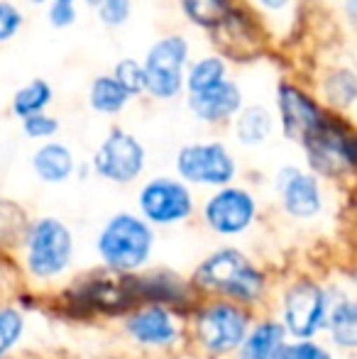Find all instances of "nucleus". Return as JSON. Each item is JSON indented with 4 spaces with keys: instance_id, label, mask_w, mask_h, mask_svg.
I'll list each match as a JSON object with an SVG mask.
<instances>
[{
    "instance_id": "nucleus-1",
    "label": "nucleus",
    "mask_w": 357,
    "mask_h": 359,
    "mask_svg": "<svg viewBox=\"0 0 357 359\" xmlns=\"http://www.w3.org/2000/svg\"><path fill=\"white\" fill-rule=\"evenodd\" d=\"M189 281L198 298H220L255 313L269 311L276 279L257 257L235 242H220L194 264Z\"/></svg>"
},
{
    "instance_id": "nucleus-2",
    "label": "nucleus",
    "mask_w": 357,
    "mask_h": 359,
    "mask_svg": "<svg viewBox=\"0 0 357 359\" xmlns=\"http://www.w3.org/2000/svg\"><path fill=\"white\" fill-rule=\"evenodd\" d=\"M76 235L67 220L59 215H34L13 252V262L25 288L44 293L49 288L59 291L76 276Z\"/></svg>"
},
{
    "instance_id": "nucleus-3",
    "label": "nucleus",
    "mask_w": 357,
    "mask_h": 359,
    "mask_svg": "<svg viewBox=\"0 0 357 359\" xmlns=\"http://www.w3.org/2000/svg\"><path fill=\"white\" fill-rule=\"evenodd\" d=\"M157 230L135 210H115L100 222L93 237L98 269L118 276H135L154 266Z\"/></svg>"
},
{
    "instance_id": "nucleus-4",
    "label": "nucleus",
    "mask_w": 357,
    "mask_h": 359,
    "mask_svg": "<svg viewBox=\"0 0 357 359\" xmlns=\"http://www.w3.org/2000/svg\"><path fill=\"white\" fill-rule=\"evenodd\" d=\"M333 296L335 279L301 271L276 281L269 313L279 318L289 340H323Z\"/></svg>"
},
{
    "instance_id": "nucleus-5",
    "label": "nucleus",
    "mask_w": 357,
    "mask_h": 359,
    "mask_svg": "<svg viewBox=\"0 0 357 359\" xmlns=\"http://www.w3.org/2000/svg\"><path fill=\"white\" fill-rule=\"evenodd\" d=\"M257 313L220 298H201L186 316L189 352L208 359H233Z\"/></svg>"
},
{
    "instance_id": "nucleus-6",
    "label": "nucleus",
    "mask_w": 357,
    "mask_h": 359,
    "mask_svg": "<svg viewBox=\"0 0 357 359\" xmlns=\"http://www.w3.org/2000/svg\"><path fill=\"white\" fill-rule=\"evenodd\" d=\"M123 342L140 357L179 359L189 352L186 316L162 303H140L118 320Z\"/></svg>"
},
{
    "instance_id": "nucleus-7",
    "label": "nucleus",
    "mask_w": 357,
    "mask_h": 359,
    "mask_svg": "<svg viewBox=\"0 0 357 359\" xmlns=\"http://www.w3.org/2000/svg\"><path fill=\"white\" fill-rule=\"evenodd\" d=\"M306 169L330 184L357 176V128L340 113L328 110L323 123L301 142Z\"/></svg>"
},
{
    "instance_id": "nucleus-8",
    "label": "nucleus",
    "mask_w": 357,
    "mask_h": 359,
    "mask_svg": "<svg viewBox=\"0 0 357 359\" xmlns=\"http://www.w3.org/2000/svg\"><path fill=\"white\" fill-rule=\"evenodd\" d=\"M198 217L201 225L220 242H238L260 225L262 201L250 186L230 184L201 198Z\"/></svg>"
},
{
    "instance_id": "nucleus-9",
    "label": "nucleus",
    "mask_w": 357,
    "mask_h": 359,
    "mask_svg": "<svg viewBox=\"0 0 357 359\" xmlns=\"http://www.w3.org/2000/svg\"><path fill=\"white\" fill-rule=\"evenodd\" d=\"M198 196L174 174H154L140 181L135 194V213L154 230H174L198 215Z\"/></svg>"
},
{
    "instance_id": "nucleus-10",
    "label": "nucleus",
    "mask_w": 357,
    "mask_h": 359,
    "mask_svg": "<svg viewBox=\"0 0 357 359\" xmlns=\"http://www.w3.org/2000/svg\"><path fill=\"white\" fill-rule=\"evenodd\" d=\"M174 176H179L194 191L210 194L223 186L238 184L240 161L223 140H196L177 149Z\"/></svg>"
},
{
    "instance_id": "nucleus-11",
    "label": "nucleus",
    "mask_w": 357,
    "mask_h": 359,
    "mask_svg": "<svg viewBox=\"0 0 357 359\" xmlns=\"http://www.w3.org/2000/svg\"><path fill=\"white\" fill-rule=\"evenodd\" d=\"M271 194L279 215L291 225H316L328 213L325 181L299 164H284L271 179Z\"/></svg>"
},
{
    "instance_id": "nucleus-12",
    "label": "nucleus",
    "mask_w": 357,
    "mask_h": 359,
    "mask_svg": "<svg viewBox=\"0 0 357 359\" xmlns=\"http://www.w3.org/2000/svg\"><path fill=\"white\" fill-rule=\"evenodd\" d=\"M93 176L113 186H133L147 171V147L133 133L113 128L88 159Z\"/></svg>"
},
{
    "instance_id": "nucleus-13",
    "label": "nucleus",
    "mask_w": 357,
    "mask_h": 359,
    "mask_svg": "<svg viewBox=\"0 0 357 359\" xmlns=\"http://www.w3.org/2000/svg\"><path fill=\"white\" fill-rule=\"evenodd\" d=\"M191 64V44L184 34L169 32L159 37L144 54L147 93L154 100H174L184 93L186 69Z\"/></svg>"
},
{
    "instance_id": "nucleus-14",
    "label": "nucleus",
    "mask_w": 357,
    "mask_h": 359,
    "mask_svg": "<svg viewBox=\"0 0 357 359\" xmlns=\"http://www.w3.org/2000/svg\"><path fill=\"white\" fill-rule=\"evenodd\" d=\"M328 108L301 86L281 81L276 88V123L289 142L299 144L323 123Z\"/></svg>"
},
{
    "instance_id": "nucleus-15",
    "label": "nucleus",
    "mask_w": 357,
    "mask_h": 359,
    "mask_svg": "<svg viewBox=\"0 0 357 359\" xmlns=\"http://www.w3.org/2000/svg\"><path fill=\"white\" fill-rule=\"evenodd\" d=\"M186 105H189V113L203 125L233 123L235 115L245 105L243 88H240L238 81L225 79L223 83L213 86V88L186 95Z\"/></svg>"
},
{
    "instance_id": "nucleus-16",
    "label": "nucleus",
    "mask_w": 357,
    "mask_h": 359,
    "mask_svg": "<svg viewBox=\"0 0 357 359\" xmlns=\"http://www.w3.org/2000/svg\"><path fill=\"white\" fill-rule=\"evenodd\" d=\"M323 340L343 359L357 357V301L340 281H335V296Z\"/></svg>"
},
{
    "instance_id": "nucleus-17",
    "label": "nucleus",
    "mask_w": 357,
    "mask_h": 359,
    "mask_svg": "<svg viewBox=\"0 0 357 359\" xmlns=\"http://www.w3.org/2000/svg\"><path fill=\"white\" fill-rule=\"evenodd\" d=\"M29 169H32L34 179L44 186H62L76 176L79 161L74 149L67 142H42L29 156Z\"/></svg>"
},
{
    "instance_id": "nucleus-18",
    "label": "nucleus",
    "mask_w": 357,
    "mask_h": 359,
    "mask_svg": "<svg viewBox=\"0 0 357 359\" xmlns=\"http://www.w3.org/2000/svg\"><path fill=\"white\" fill-rule=\"evenodd\" d=\"M286 342H289V335H286L279 318L269 311L257 313L248 337L243 340L233 359H276Z\"/></svg>"
},
{
    "instance_id": "nucleus-19",
    "label": "nucleus",
    "mask_w": 357,
    "mask_h": 359,
    "mask_svg": "<svg viewBox=\"0 0 357 359\" xmlns=\"http://www.w3.org/2000/svg\"><path fill=\"white\" fill-rule=\"evenodd\" d=\"M233 128V140L245 149H257L274 135L276 118L274 113L262 103H250L243 105L235 120L230 123Z\"/></svg>"
},
{
    "instance_id": "nucleus-20",
    "label": "nucleus",
    "mask_w": 357,
    "mask_h": 359,
    "mask_svg": "<svg viewBox=\"0 0 357 359\" xmlns=\"http://www.w3.org/2000/svg\"><path fill=\"white\" fill-rule=\"evenodd\" d=\"M29 337V311L15 298L0 301V359H13Z\"/></svg>"
},
{
    "instance_id": "nucleus-21",
    "label": "nucleus",
    "mask_w": 357,
    "mask_h": 359,
    "mask_svg": "<svg viewBox=\"0 0 357 359\" xmlns=\"http://www.w3.org/2000/svg\"><path fill=\"white\" fill-rule=\"evenodd\" d=\"M130 103V93L113 79L110 74L95 76L88 86V105L98 115L105 118H115L120 115Z\"/></svg>"
},
{
    "instance_id": "nucleus-22",
    "label": "nucleus",
    "mask_w": 357,
    "mask_h": 359,
    "mask_svg": "<svg viewBox=\"0 0 357 359\" xmlns=\"http://www.w3.org/2000/svg\"><path fill=\"white\" fill-rule=\"evenodd\" d=\"M225 79H230V72L223 54H206V57H198L196 62L189 64L184 90L186 95L201 93V90H208L213 86L223 83Z\"/></svg>"
},
{
    "instance_id": "nucleus-23",
    "label": "nucleus",
    "mask_w": 357,
    "mask_h": 359,
    "mask_svg": "<svg viewBox=\"0 0 357 359\" xmlns=\"http://www.w3.org/2000/svg\"><path fill=\"white\" fill-rule=\"evenodd\" d=\"M52 98H54V90H52V86H49V81L32 79L15 90L10 108H13L15 118L25 120V118H29V115L44 113V110L49 108V103H52Z\"/></svg>"
},
{
    "instance_id": "nucleus-24",
    "label": "nucleus",
    "mask_w": 357,
    "mask_h": 359,
    "mask_svg": "<svg viewBox=\"0 0 357 359\" xmlns=\"http://www.w3.org/2000/svg\"><path fill=\"white\" fill-rule=\"evenodd\" d=\"M321 95L330 110H348L357 103V74L350 69H333L321 81Z\"/></svg>"
},
{
    "instance_id": "nucleus-25",
    "label": "nucleus",
    "mask_w": 357,
    "mask_h": 359,
    "mask_svg": "<svg viewBox=\"0 0 357 359\" xmlns=\"http://www.w3.org/2000/svg\"><path fill=\"white\" fill-rule=\"evenodd\" d=\"M181 13L203 29H218L233 10L230 0H177Z\"/></svg>"
},
{
    "instance_id": "nucleus-26",
    "label": "nucleus",
    "mask_w": 357,
    "mask_h": 359,
    "mask_svg": "<svg viewBox=\"0 0 357 359\" xmlns=\"http://www.w3.org/2000/svg\"><path fill=\"white\" fill-rule=\"evenodd\" d=\"M29 222L27 210L10 198H0V250L13 255Z\"/></svg>"
},
{
    "instance_id": "nucleus-27",
    "label": "nucleus",
    "mask_w": 357,
    "mask_h": 359,
    "mask_svg": "<svg viewBox=\"0 0 357 359\" xmlns=\"http://www.w3.org/2000/svg\"><path fill=\"white\" fill-rule=\"evenodd\" d=\"M110 76H113V79L118 81L125 90H128L130 98L147 93V74H144V67L137 62V59H133V57L118 59Z\"/></svg>"
},
{
    "instance_id": "nucleus-28",
    "label": "nucleus",
    "mask_w": 357,
    "mask_h": 359,
    "mask_svg": "<svg viewBox=\"0 0 357 359\" xmlns=\"http://www.w3.org/2000/svg\"><path fill=\"white\" fill-rule=\"evenodd\" d=\"M276 359H343L325 340H289Z\"/></svg>"
},
{
    "instance_id": "nucleus-29",
    "label": "nucleus",
    "mask_w": 357,
    "mask_h": 359,
    "mask_svg": "<svg viewBox=\"0 0 357 359\" xmlns=\"http://www.w3.org/2000/svg\"><path fill=\"white\" fill-rule=\"evenodd\" d=\"M22 123V135L27 140H37L39 144L42 142H52V140H57L59 130H62V123H59V118H54L52 113H37V115H29V118L20 120Z\"/></svg>"
},
{
    "instance_id": "nucleus-30",
    "label": "nucleus",
    "mask_w": 357,
    "mask_h": 359,
    "mask_svg": "<svg viewBox=\"0 0 357 359\" xmlns=\"http://www.w3.org/2000/svg\"><path fill=\"white\" fill-rule=\"evenodd\" d=\"M133 15V0H100L95 8V18L105 27H123Z\"/></svg>"
},
{
    "instance_id": "nucleus-31",
    "label": "nucleus",
    "mask_w": 357,
    "mask_h": 359,
    "mask_svg": "<svg viewBox=\"0 0 357 359\" xmlns=\"http://www.w3.org/2000/svg\"><path fill=\"white\" fill-rule=\"evenodd\" d=\"M25 27V15L13 0H0V44L10 42Z\"/></svg>"
},
{
    "instance_id": "nucleus-32",
    "label": "nucleus",
    "mask_w": 357,
    "mask_h": 359,
    "mask_svg": "<svg viewBox=\"0 0 357 359\" xmlns=\"http://www.w3.org/2000/svg\"><path fill=\"white\" fill-rule=\"evenodd\" d=\"M76 18H79L76 5H72V3H54V0L49 3L47 20H49V25H52V27L67 29V27H72V25L76 22Z\"/></svg>"
},
{
    "instance_id": "nucleus-33",
    "label": "nucleus",
    "mask_w": 357,
    "mask_h": 359,
    "mask_svg": "<svg viewBox=\"0 0 357 359\" xmlns=\"http://www.w3.org/2000/svg\"><path fill=\"white\" fill-rule=\"evenodd\" d=\"M248 3L264 18H279V15H286L294 10L296 0H248Z\"/></svg>"
},
{
    "instance_id": "nucleus-34",
    "label": "nucleus",
    "mask_w": 357,
    "mask_h": 359,
    "mask_svg": "<svg viewBox=\"0 0 357 359\" xmlns=\"http://www.w3.org/2000/svg\"><path fill=\"white\" fill-rule=\"evenodd\" d=\"M343 13L348 18V22L357 27V0H343Z\"/></svg>"
},
{
    "instance_id": "nucleus-35",
    "label": "nucleus",
    "mask_w": 357,
    "mask_h": 359,
    "mask_svg": "<svg viewBox=\"0 0 357 359\" xmlns=\"http://www.w3.org/2000/svg\"><path fill=\"white\" fill-rule=\"evenodd\" d=\"M348 291L355 296V301H357V264H355V269H353V274H350V279H348Z\"/></svg>"
},
{
    "instance_id": "nucleus-36",
    "label": "nucleus",
    "mask_w": 357,
    "mask_h": 359,
    "mask_svg": "<svg viewBox=\"0 0 357 359\" xmlns=\"http://www.w3.org/2000/svg\"><path fill=\"white\" fill-rule=\"evenodd\" d=\"M8 284H10L8 274H5L3 266H0V301H3V296H5V293H8Z\"/></svg>"
},
{
    "instance_id": "nucleus-37",
    "label": "nucleus",
    "mask_w": 357,
    "mask_h": 359,
    "mask_svg": "<svg viewBox=\"0 0 357 359\" xmlns=\"http://www.w3.org/2000/svg\"><path fill=\"white\" fill-rule=\"evenodd\" d=\"M179 359H208V357H201V355H196V352H186V355H181Z\"/></svg>"
},
{
    "instance_id": "nucleus-38",
    "label": "nucleus",
    "mask_w": 357,
    "mask_h": 359,
    "mask_svg": "<svg viewBox=\"0 0 357 359\" xmlns=\"http://www.w3.org/2000/svg\"><path fill=\"white\" fill-rule=\"evenodd\" d=\"M83 3H86L88 8H93V10H95V8H98V5H100V0H83Z\"/></svg>"
},
{
    "instance_id": "nucleus-39",
    "label": "nucleus",
    "mask_w": 357,
    "mask_h": 359,
    "mask_svg": "<svg viewBox=\"0 0 357 359\" xmlns=\"http://www.w3.org/2000/svg\"><path fill=\"white\" fill-rule=\"evenodd\" d=\"M29 5H44V3H52V0H27Z\"/></svg>"
},
{
    "instance_id": "nucleus-40",
    "label": "nucleus",
    "mask_w": 357,
    "mask_h": 359,
    "mask_svg": "<svg viewBox=\"0 0 357 359\" xmlns=\"http://www.w3.org/2000/svg\"><path fill=\"white\" fill-rule=\"evenodd\" d=\"M54 3H72V5H76V0H54Z\"/></svg>"
}]
</instances>
